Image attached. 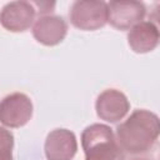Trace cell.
Here are the masks:
<instances>
[{
  "mask_svg": "<svg viewBox=\"0 0 160 160\" xmlns=\"http://www.w3.org/2000/svg\"><path fill=\"white\" fill-rule=\"evenodd\" d=\"M160 132L159 116L149 110H135L124 122L118 125V144L129 154H144L156 142Z\"/></svg>",
  "mask_w": 160,
  "mask_h": 160,
  "instance_id": "1",
  "label": "cell"
},
{
  "mask_svg": "<svg viewBox=\"0 0 160 160\" xmlns=\"http://www.w3.org/2000/svg\"><path fill=\"white\" fill-rule=\"evenodd\" d=\"M85 160H124L114 131L105 124H91L81 134Z\"/></svg>",
  "mask_w": 160,
  "mask_h": 160,
  "instance_id": "2",
  "label": "cell"
},
{
  "mask_svg": "<svg viewBox=\"0 0 160 160\" xmlns=\"http://www.w3.org/2000/svg\"><path fill=\"white\" fill-rule=\"evenodd\" d=\"M70 22L85 31L102 28L108 22V2L104 1H74L69 11Z\"/></svg>",
  "mask_w": 160,
  "mask_h": 160,
  "instance_id": "3",
  "label": "cell"
},
{
  "mask_svg": "<svg viewBox=\"0 0 160 160\" xmlns=\"http://www.w3.org/2000/svg\"><path fill=\"white\" fill-rule=\"evenodd\" d=\"M32 116V102L24 92H12L0 100V122L8 128H21Z\"/></svg>",
  "mask_w": 160,
  "mask_h": 160,
  "instance_id": "4",
  "label": "cell"
},
{
  "mask_svg": "<svg viewBox=\"0 0 160 160\" xmlns=\"http://www.w3.org/2000/svg\"><path fill=\"white\" fill-rule=\"evenodd\" d=\"M145 14V5L140 1L108 2V22L118 30L131 29L144 19Z\"/></svg>",
  "mask_w": 160,
  "mask_h": 160,
  "instance_id": "5",
  "label": "cell"
},
{
  "mask_svg": "<svg viewBox=\"0 0 160 160\" xmlns=\"http://www.w3.org/2000/svg\"><path fill=\"white\" fill-rule=\"evenodd\" d=\"M35 6L29 1L8 2L0 11V24L11 32L28 30L35 19Z\"/></svg>",
  "mask_w": 160,
  "mask_h": 160,
  "instance_id": "6",
  "label": "cell"
},
{
  "mask_svg": "<svg viewBox=\"0 0 160 160\" xmlns=\"http://www.w3.org/2000/svg\"><path fill=\"white\" fill-rule=\"evenodd\" d=\"M129 109L130 102L126 95L116 89L104 90L95 102L98 116L108 122H118L128 114Z\"/></svg>",
  "mask_w": 160,
  "mask_h": 160,
  "instance_id": "7",
  "label": "cell"
},
{
  "mask_svg": "<svg viewBox=\"0 0 160 160\" xmlns=\"http://www.w3.org/2000/svg\"><path fill=\"white\" fill-rule=\"evenodd\" d=\"M44 150L48 160H72L78 151L76 136L68 129H55L48 134Z\"/></svg>",
  "mask_w": 160,
  "mask_h": 160,
  "instance_id": "8",
  "label": "cell"
},
{
  "mask_svg": "<svg viewBox=\"0 0 160 160\" xmlns=\"http://www.w3.org/2000/svg\"><path fill=\"white\" fill-rule=\"evenodd\" d=\"M68 34V24L62 16L59 15H42L34 26L32 35L35 40L46 46H54L60 44Z\"/></svg>",
  "mask_w": 160,
  "mask_h": 160,
  "instance_id": "9",
  "label": "cell"
},
{
  "mask_svg": "<svg viewBox=\"0 0 160 160\" xmlns=\"http://www.w3.org/2000/svg\"><path fill=\"white\" fill-rule=\"evenodd\" d=\"M128 42L134 52L152 51L159 44V29L152 21H140L128 32Z\"/></svg>",
  "mask_w": 160,
  "mask_h": 160,
  "instance_id": "10",
  "label": "cell"
},
{
  "mask_svg": "<svg viewBox=\"0 0 160 160\" xmlns=\"http://www.w3.org/2000/svg\"><path fill=\"white\" fill-rule=\"evenodd\" d=\"M14 135L10 130L0 126V160H12Z\"/></svg>",
  "mask_w": 160,
  "mask_h": 160,
  "instance_id": "11",
  "label": "cell"
},
{
  "mask_svg": "<svg viewBox=\"0 0 160 160\" xmlns=\"http://www.w3.org/2000/svg\"><path fill=\"white\" fill-rule=\"evenodd\" d=\"M131 160H151V159H149V158H134Z\"/></svg>",
  "mask_w": 160,
  "mask_h": 160,
  "instance_id": "12",
  "label": "cell"
}]
</instances>
